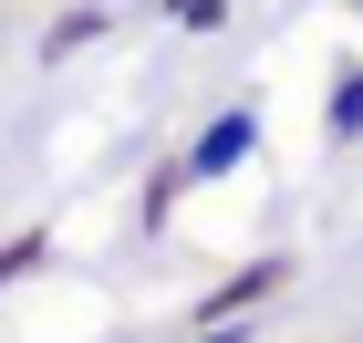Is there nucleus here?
<instances>
[{
  "label": "nucleus",
  "instance_id": "nucleus-1",
  "mask_svg": "<svg viewBox=\"0 0 363 343\" xmlns=\"http://www.w3.org/2000/svg\"><path fill=\"white\" fill-rule=\"evenodd\" d=\"M239 146H250V114H228L218 136L197 146V177H218V167H239Z\"/></svg>",
  "mask_w": 363,
  "mask_h": 343
}]
</instances>
